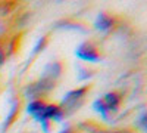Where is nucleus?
Segmentation results:
<instances>
[{
    "mask_svg": "<svg viewBox=\"0 0 147 133\" xmlns=\"http://www.w3.org/2000/svg\"><path fill=\"white\" fill-rule=\"evenodd\" d=\"M121 101H122L121 95L116 93V92H109V93H106L105 98L102 99V102H103V105H105V108H106L107 114H109V113H116L118 108H119V105H121Z\"/></svg>",
    "mask_w": 147,
    "mask_h": 133,
    "instance_id": "39448f33",
    "label": "nucleus"
},
{
    "mask_svg": "<svg viewBox=\"0 0 147 133\" xmlns=\"http://www.w3.org/2000/svg\"><path fill=\"white\" fill-rule=\"evenodd\" d=\"M96 28L100 31H109L110 28L113 27V18L109 16L107 14H100L96 19Z\"/></svg>",
    "mask_w": 147,
    "mask_h": 133,
    "instance_id": "0eeeda50",
    "label": "nucleus"
},
{
    "mask_svg": "<svg viewBox=\"0 0 147 133\" xmlns=\"http://www.w3.org/2000/svg\"><path fill=\"white\" fill-rule=\"evenodd\" d=\"M93 106L96 108V111H97V113H100V115L103 117V120H107V118H109V114H107V111H106V108H105L102 99H97V101L93 104Z\"/></svg>",
    "mask_w": 147,
    "mask_h": 133,
    "instance_id": "1a4fd4ad",
    "label": "nucleus"
},
{
    "mask_svg": "<svg viewBox=\"0 0 147 133\" xmlns=\"http://www.w3.org/2000/svg\"><path fill=\"white\" fill-rule=\"evenodd\" d=\"M80 71H81V74L78 76V78H80V80H85V78H88V77L91 76V72H90V71H87L85 68H81V67H80Z\"/></svg>",
    "mask_w": 147,
    "mask_h": 133,
    "instance_id": "f8f14e48",
    "label": "nucleus"
},
{
    "mask_svg": "<svg viewBox=\"0 0 147 133\" xmlns=\"http://www.w3.org/2000/svg\"><path fill=\"white\" fill-rule=\"evenodd\" d=\"M46 43H47V37H41L38 42H37L34 50H32V55H35V53H38L40 50H43V47L46 46Z\"/></svg>",
    "mask_w": 147,
    "mask_h": 133,
    "instance_id": "9d476101",
    "label": "nucleus"
},
{
    "mask_svg": "<svg viewBox=\"0 0 147 133\" xmlns=\"http://www.w3.org/2000/svg\"><path fill=\"white\" fill-rule=\"evenodd\" d=\"M60 72H62V64L60 62H52L44 68L43 78H49V80L55 81V78H57L60 76Z\"/></svg>",
    "mask_w": 147,
    "mask_h": 133,
    "instance_id": "423d86ee",
    "label": "nucleus"
},
{
    "mask_svg": "<svg viewBox=\"0 0 147 133\" xmlns=\"http://www.w3.org/2000/svg\"><path fill=\"white\" fill-rule=\"evenodd\" d=\"M87 92H88V86H84V87H80V89L68 92L65 95V98L62 99V104H60L59 106L63 110V113L66 110H78V106L82 104L84 96H85Z\"/></svg>",
    "mask_w": 147,
    "mask_h": 133,
    "instance_id": "f257e3e1",
    "label": "nucleus"
},
{
    "mask_svg": "<svg viewBox=\"0 0 147 133\" xmlns=\"http://www.w3.org/2000/svg\"><path fill=\"white\" fill-rule=\"evenodd\" d=\"M63 117H65V113H63V110L59 105H56V104H46L38 121L44 123V121H50V120H55V121H62Z\"/></svg>",
    "mask_w": 147,
    "mask_h": 133,
    "instance_id": "7ed1b4c3",
    "label": "nucleus"
},
{
    "mask_svg": "<svg viewBox=\"0 0 147 133\" xmlns=\"http://www.w3.org/2000/svg\"><path fill=\"white\" fill-rule=\"evenodd\" d=\"M77 58L82 59V61H90V62H97L100 59V53L97 50V47L91 42H85L78 46V49L75 50Z\"/></svg>",
    "mask_w": 147,
    "mask_h": 133,
    "instance_id": "f03ea898",
    "label": "nucleus"
},
{
    "mask_svg": "<svg viewBox=\"0 0 147 133\" xmlns=\"http://www.w3.org/2000/svg\"><path fill=\"white\" fill-rule=\"evenodd\" d=\"M44 106H46V102L44 101H41V99H35V101H32L30 105H28V108H27V111L38 121L40 120V117H41V113H43V110H44Z\"/></svg>",
    "mask_w": 147,
    "mask_h": 133,
    "instance_id": "6e6552de",
    "label": "nucleus"
},
{
    "mask_svg": "<svg viewBox=\"0 0 147 133\" xmlns=\"http://www.w3.org/2000/svg\"><path fill=\"white\" fill-rule=\"evenodd\" d=\"M60 133H72L71 130H63V132H60Z\"/></svg>",
    "mask_w": 147,
    "mask_h": 133,
    "instance_id": "ddd939ff",
    "label": "nucleus"
},
{
    "mask_svg": "<svg viewBox=\"0 0 147 133\" xmlns=\"http://www.w3.org/2000/svg\"><path fill=\"white\" fill-rule=\"evenodd\" d=\"M112 133H116V132H112Z\"/></svg>",
    "mask_w": 147,
    "mask_h": 133,
    "instance_id": "4468645a",
    "label": "nucleus"
},
{
    "mask_svg": "<svg viewBox=\"0 0 147 133\" xmlns=\"http://www.w3.org/2000/svg\"><path fill=\"white\" fill-rule=\"evenodd\" d=\"M53 87H55V81H53V80H49V78H43V77H41L40 81L31 84L27 92L32 96V98H37V96H41V95L49 93Z\"/></svg>",
    "mask_w": 147,
    "mask_h": 133,
    "instance_id": "20e7f679",
    "label": "nucleus"
},
{
    "mask_svg": "<svg viewBox=\"0 0 147 133\" xmlns=\"http://www.w3.org/2000/svg\"><path fill=\"white\" fill-rule=\"evenodd\" d=\"M16 111H18V104H15L13 106H12V111H10V114H9V117H7V123L5 124V127H7L9 126V123L12 121V118L15 117V114H16Z\"/></svg>",
    "mask_w": 147,
    "mask_h": 133,
    "instance_id": "9b49d317",
    "label": "nucleus"
}]
</instances>
